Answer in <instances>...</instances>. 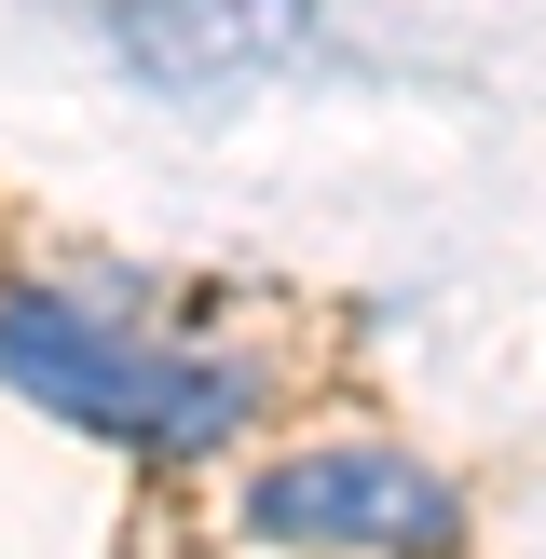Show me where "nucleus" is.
Listing matches in <instances>:
<instances>
[{
  "mask_svg": "<svg viewBox=\"0 0 546 559\" xmlns=\"http://www.w3.org/2000/svg\"><path fill=\"white\" fill-rule=\"evenodd\" d=\"M0 382L55 424L109 437L136 464H205L246 437L260 409V369L246 355H205V342H151V328L96 314L82 287H0Z\"/></svg>",
  "mask_w": 546,
  "mask_h": 559,
  "instance_id": "nucleus-1",
  "label": "nucleus"
},
{
  "mask_svg": "<svg viewBox=\"0 0 546 559\" xmlns=\"http://www.w3.org/2000/svg\"><path fill=\"white\" fill-rule=\"evenodd\" d=\"M96 27L164 96H218V82H260L300 55V0H96Z\"/></svg>",
  "mask_w": 546,
  "mask_h": 559,
  "instance_id": "nucleus-3",
  "label": "nucleus"
},
{
  "mask_svg": "<svg viewBox=\"0 0 546 559\" xmlns=\"http://www.w3.org/2000/svg\"><path fill=\"white\" fill-rule=\"evenodd\" d=\"M246 533L300 546V559H451L464 546V491L437 478L424 451L342 437V451L260 464V478H246Z\"/></svg>",
  "mask_w": 546,
  "mask_h": 559,
  "instance_id": "nucleus-2",
  "label": "nucleus"
}]
</instances>
